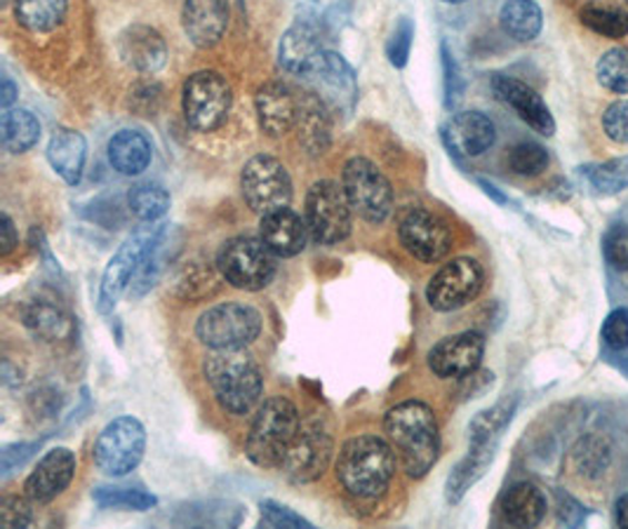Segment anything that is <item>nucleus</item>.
I'll return each mask as SVG.
<instances>
[{"label": "nucleus", "instance_id": "412c9836", "mask_svg": "<svg viewBox=\"0 0 628 529\" xmlns=\"http://www.w3.org/2000/svg\"><path fill=\"white\" fill-rule=\"evenodd\" d=\"M181 27L196 48H215L229 27V0H187Z\"/></svg>", "mask_w": 628, "mask_h": 529}, {"label": "nucleus", "instance_id": "f704fd0d", "mask_svg": "<svg viewBox=\"0 0 628 529\" xmlns=\"http://www.w3.org/2000/svg\"><path fill=\"white\" fill-rule=\"evenodd\" d=\"M518 410V398H506L497 402L490 410H482L474 417L469 426V442L471 445H499L504 431L509 429V423Z\"/></svg>", "mask_w": 628, "mask_h": 529}, {"label": "nucleus", "instance_id": "6e6d98bb", "mask_svg": "<svg viewBox=\"0 0 628 529\" xmlns=\"http://www.w3.org/2000/svg\"><path fill=\"white\" fill-rule=\"evenodd\" d=\"M615 518H617V525H619V527H626V529H628V495H624V497L617 501Z\"/></svg>", "mask_w": 628, "mask_h": 529}, {"label": "nucleus", "instance_id": "de8ad7c7", "mask_svg": "<svg viewBox=\"0 0 628 529\" xmlns=\"http://www.w3.org/2000/svg\"><path fill=\"white\" fill-rule=\"evenodd\" d=\"M440 52H442V71H445V107L455 109L459 104V99L463 97V78L448 43L440 46Z\"/></svg>", "mask_w": 628, "mask_h": 529}, {"label": "nucleus", "instance_id": "b1692460", "mask_svg": "<svg viewBox=\"0 0 628 529\" xmlns=\"http://www.w3.org/2000/svg\"><path fill=\"white\" fill-rule=\"evenodd\" d=\"M259 238L267 242L269 250L276 257H297L303 248H307L309 238V223L301 219L295 210L280 208L269 214L261 217L259 221Z\"/></svg>", "mask_w": 628, "mask_h": 529}, {"label": "nucleus", "instance_id": "864d4df0", "mask_svg": "<svg viewBox=\"0 0 628 529\" xmlns=\"http://www.w3.org/2000/svg\"><path fill=\"white\" fill-rule=\"evenodd\" d=\"M19 246V236L14 229V221L10 214H0V257L12 254V250Z\"/></svg>", "mask_w": 628, "mask_h": 529}, {"label": "nucleus", "instance_id": "a18cd8bd", "mask_svg": "<svg viewBox=\"0 0 628 529\" xmlns=\"http://www.w3.org/2000/svg\"><path fill=\"white\" fill-rule=\"evenodd\" d=\"M412 43H415V24L410 22L408 17H402L400 22L396 24V29L389 38V43H387V57H389L391 67L402 69L405 64H408Z\"/></svg>", "mask_w": 628, "mask_h": 529}, {"label": "nucleus", "instance_id": "39448f33", "mask_svg": "<svg viewBox=\"0 0 628 529\" xmlns=\"http://www.w3.org/2000/svg\"><path fill=\"white\" fill-rule=\"evenodd\" d=\"M217 271L231 288L259 292L269 288L276 276V254L261 238L238 236L221 246L217 254Z\"/></svg>", "mask_w": 628, "mask_h": 529}, {"label": "nucleus", "instance_id": "0eeeda50", "mask_svg": "<svg viewBox=\"0 0 628 529\" xmlns=\"http://www.w3.org/2000/svg\"><path fill=\"white\" fill-rule=\"evenodd\" d=\"M166 231V223L156 221H141V227L128 236L123 246L118 248V252L111 257L109 267L104 269L99 285V299H97V311L101 316L113 313L118 307L120 297L126 295V290L132 285L141 261H144L149 248L158 240V236Z\"/></svg>", "mask_w": 628, "mask_h": 529}, {"label": "nucleus", "instance_id": "58836bf2", "mask_svg": "<svg viewBox=\"0 0 628 529\" xmlns=\"http://www.w3.org/2000/svg\"><path fill=\"white\" fill-rule=\"evenodd\" d=\"M581 24L605 38H624L628 33V14L617 6L586 3L579 12Z\"/></svg>", "mask_w": 628, "mask_h": 529}, {"label": "nucleus", "instance_id": "f257e3e1", "mask_svg": "<svg viewBox=\"0 0 628 529\" xmlns=\"http://www.w3.org/2000/svg\"><path fill=\"white\" fill-rule=\"evenodd\" d=\"M383 431L402 463V471L419 480L440 457V431L431 407L421 400H405L383 417Z\"/></svg>", "mask_w": 628, "mask_h": 529}, {"label": "nucleus", "instance_id": "7ed1b4c3", "mask_svg": "<svg viewBox=\"0 0 628 529\" xmlns=\"http://www.w3.org/2000/svg\"><path fill=\"white\" fill-rule=\"evenodd\" d=\"M202 372L221 410L233 417L252 415L265 396V377L246 349L212 351Z\"/></svg>", "mask_w": 628, "mask_h": 529}, {"label": "nucleus", "instance_id": "a878e982", "mask_svg": "<svg viewBox=\"0 0 628 529\" xmlns=\"http://www.w3.org/2000/svg\"><path fill=\"white\" fill-rule=\"evenodd\" d=\"M501 520L511 527H537L549 511L546 495L532 482H516L501 495Z\"/></svg>", "mask_w": 628, "mask_h": 529}, {"label": "nucleus", "instance_id": "2eb2a0df", "mask_svg": "<svg viewBox=\"0 0 628 529\" xmlns=\"http://www.w3.org/2000/svg\"><path fill=\"white\" fill-rule=\"evenodd\" d=\"M332 455H335L332 436L326 429H320V426H303L286 463L280 466V471L299 485L316 482L328 471Z\"/></svg>", "mask_w": 628, "mask_h": 529}, {"label": "nucleus", "instance_id": "6e6552de", "mask_svg": "<svg viewBox=\"0 0 628 529\" xmlns=\"http://www.w3.org/2000/svg\"><path fill=\"white\" fill-rule=\"evenodd\" d=\"M147 452V429L137 417L109 421L94 440L92 459L109 478H126L141 463Z\"/></svg>", "mask_w": 628, "mask_h": 529}, {"label": "nucleus", "instance_id": "c03bdc74", "mask_svg": "<svg viewBox=\"0 0 628 529\" xmlns=\"http://www.w3.org/2000/svg\"><path fill=\"white\" fill-rule=\"evenodd\" d=\"M602 252L610 267L619 273L628 271V223L617 221L602 238Z\"/></svg>", "mask_w": 628, "mask_h": 529}, {"label": "nucleus", "instance_id": "79ce46f5", "mask_svg": "<svg viewBox=\"0 0 628 529\" xmlns=\"http://www.w3.org/2000/svg\"><path fill=\"white\" fill-rule=\"evenodd\" d=\"M549 151L535 141H522L509 151V168L520 177H539L549 168Z\"/></svg>", "mask_w": 628, "mask_h": 529}, {"label": "nucleus", "instance_id": "aec40b11", "mask_svg": "<svg viewBox=\"0 0 628 529\" xmlns=\"http://www.w3.org/2000/svg\"><path fill=\"white\" fill-rule=\"evenodd\" d=\"M440 134L450 153L476 158L492 149L497 128L492 120L480 111H459L442 126Z\"/></svg>", "mask_w": 628, "mask_h": 529}, {"label": "nucleus", "instance_id": "5701e85b", "mask_svg": "<svg viewBox=\"0 0 628 529\" xmlns=\"http://www.w3.org/2000/svg\"><path fill=\"white\" fill-rule=\"evenodd\" d=\"M118 54L139 73H156L168 59L166 38L156 29L134 24L118 36Z\"/></svg>", "mask_w": 628, "mask_h": 529}, {"label": "nucleus", "instance_id": "9d476101", "mask_svg": "<svg viewBox=\"0 0 628 529\" xmlns=\"http://www.w3.org/2000/svg\"><path fill=\"white\" fill-rule=\"evenodd\" d=\"M231 101V86L217 71H196L181 90V109L189 128L196 132H212L225 126Z\"/></svg>", "mask_w": 628, "mask_h": 529}, {"label": "nucleus", "instance_id": "37998d69", "mask_svg": "<svg viewBox=\"0 0 628 529\" xmlns=\"http://www.w3.org/2000/svg\"><path fill=\"white\" fill-rule=\"evenodd\" d=\"M217 292V278L210 269L189 267L177 278V295L181 299H202Z\"/></svg>", "mask_w": 628, "mask_h": 529}, {"label": "nucleus", "instance_id": "4468645a", "mask_svg": "<svg viewBox=\"0 0 628 529\" xmlns=\"http://www.w3.org/2000/svg\"><path fill=\"white\" fill-rule=\"evenodd\" d=\"M398 238L402 248L421 263H438L452 250V231L448 223L423 208L405 212L398 223Z\"/></svg>", "mask_w": 628, "mask_h": 529}, {"label": "nucleus", "instance_id": "393cba45", "mask_svg": "<svg viewBox=\"0 0 628 529\" xmlns=\"http://www.w3.org/2000/svg\"><path fill=\"white\" fill-rule=\"evenodd\" d=\"M48 160H50L52 170L62 177L69 187L80 184V179H83V172H86V160H88L86 137L69 128L54 130V134L50 137V144H48Z\"/></svg>", "mask_w": 628, "mask_h": 529}, {"label": "nucleus", "instance_id": "423d86ee", "mask_svg": "<svg viewBox=\"0 0 628 529\" xmlns=\"http://www.w3.org/2000/svg\"><path fill=\"white\" fill-rule=\"evenodd\" d=\"M265 318L242 301H225L208 309L196 322V337L210 351L246 349L261 335Z\"/></svg>", "mask_w": 628, "mask_h": 529}, {"label": "nucleus", "instance_id": "7c9ffc66", "mask_svg": "<svg viewBox=\"0 0 628 529\" xmlns=\"http://www.w3.org/2000/svg\"><path fill=\"white\" fill-rule=\"evenodd\" d=\"M497 447L499 445H471L469 455H466L455 468L452 473L448 476V482H445V501L448 503H459L466 492L485 476L490 463L497 457Z\"/></svg>", "mask_w": 628, "mask_h": 529}, {"label": "nucleus", "instance_id": "a19ab883", "mask_svg": "<svg viewBox=\"0 0 628 529\" xmlns=\"http://www.w3.org/2000/svg\"><path fill=\"white\" fill-rule=\"evenodd\" d=\"M598 80L605 90L628 94V48H612L598 59Z\"/></svg>", "mask_w": 628, "mask_h": 529}, {"label": "nucleus", "instance_id": "f03ea898", "mask_svg": "<svg viewBox=\"0 0 628 529\" xmlns=\"http://www.w3.org/2000/svg\"><path fill=\"white\" fill-rule=\"evenodd\" d=\"M396 450L379 436H356L341 445L335 473L356 499H377L389 490L396 476Z\"/></svg>", "mask_w": 628, "mask_h": 529}, {"label": "nucleus", "instance_id": "c9c22d12", "mask_svg": "<svg viewBox=\"0 0 628 529\" xmlns=\"http://www.w3.org/2000/svg\"><path fill=\"white\" fill-rule=\"evenodd\" d=\"M92 499L99 508H113V511H137L147 513L158 506V499L139 487H97Z\"/></svg>", "mask_w": 628, "mask_h": 529}, {"label": "nucleus", "instance_id": "5fc2aeb1", "mask_svg": "<svg viewBox=\"0 0 628 529\" xmlns=\"http://www.w3.org/2000/svg\"><path fill=\"white\" fill-rule=\"evenodd\" d=\"M17 94H19V90H17V86L12 83L10 78H3V86H0V107H3L6 111L14 104V99H17Z\"/></svg>", "mask_w": 628, "mask_h": 529}, {"label": "nucleus", "instance_id": "2f4dec72", "mask_svg": "<svg viewBox=\"0 0 628 529\" xmlns=\"http://www.w3.org/2000/svg\"><path fill=\"white\" fill-rule=\"evenodd\" d=\"M499 24L506 36L518 43H530L544 27V12L537 0H506L499 12Z\"/></svg>", "mask_w": 628, "mask_h": 529}, {"label": "nucleus", "instance_id": "c85d7f7f", "mask_svg": "<svg viewBox=\"0 0 628 529\" xmlns=\"http://www.w3.org/2000/svg\"><path fill=\"white\" fill-rule=\"evenodd\" d=\"M299 144L311 156L326 153L330 147V113L328 104L316 92L299 97Z\"/></svg>", "mask_w": 628, "mask_h": 529}, {"label": "nucleus", "instance_id": "cd10ccee", "mask_svg": "<svg viewBox=\"0 0 628 529\" xmlns=\"http://www.w3.org/2000/svg\"><path fill=\"white\" fill-rule=\"evenodd\" d=\"M24 328L40 341H64L73 335V318L52 299H31L22 311Z\"/></svg>", "mask_w": 628, "mask_h": 529}, {"label": "nucleus", "instance_id": "8fccbe9b", "mask_svg": "<svg viewBox=\"0 0 628 529\" xmlns=\"http://www.w3.org/2000/svg\"><path fill=\"white\" fill-rule=\"evenodd\" d=\"M602 339L607 349L628 351V309H615L602 325Z\"/></svg>", "mask_w": 628, "mask_h": 529}, {"label": "nucleus", "instance_id": "bf43d9fd", "mask_svg": "<svg viewBox=\"0 0 628 529\" xmlns=\"http://www.w3.org/2000/svg\"><path fill=\"white\" fill-rule=\"evenodd\" d=\"M626 3H628V0H626Z\"/></svg>", "mask_w": 628, "mask_h": 529}, {"label": "nucleus", "instance_id": "ddd939ff", "mask_svg": "<svg viewBox=\"0 0 628 529\" xmlns=\"http://www.w3.org/2000/svg\"><path fill=\"white\" fill-rule=\"evenodd\" d=\"M485 285V269L478 259L457 257L429 280L427 301L433 311L450 313L471 303Z\"/></svg>", "mask_w": 628, "mask_h": 529}, {"label": "nucleus", "instance_id": "3c124183", "mask_svg": "<svg viewBox=\"0 0 628 529\" xmlns=\"http://www.w3.org/2000/svg\"><path fill=\"white\" fill-rule=\"evenodd\" d=\"M40 445H43V440L6 445L3 452H0V471H3V478L12 476L17 468H22L40 450Z\"/></svg>", "mask_w": 628, "mask_h": 529}, {"label": "nucleus", "instance_id": "13d9d810", "mask_svg": "<svg viewBox=\"0 0 628 529\" xmlns=\"http://www.w3.org/2000/svg\"><path fill=\"white\" fill-rule=\"evenodd\" d=\"M442 3H450V6H459V3H463V0H442Z\"/></svg>", "mask_w": 628, "mask_h": 529}, {"label": "nucleus", "instance_id": "4be33fe9", "mask_svg": "<svg viewBox=\"0 0 628 529\" xmlns=\"http://www.w3.org/2000/svg\"><path fill=\"white\" fill-rule=\"evenodd\" d=\"M259 128L269 137H282L297 128L299 97L282 83H267L255 94Z\"/></svg>", "mask_w": 628, "mask_h": 529}, {"label": "nucleus", "instance_id": "49530a36", "mask_svg": "<svg viewBox=\"0 0 628 529\" xmlns=\"http://www.w3.org/2000/svg\"><path fill=\"white\" fill-rule=\"evenodd\" d=\"M261 525L265 527H288V529H313V525L301 518L299 513H295L292 508L282 506L273 499L261 501Z\"/></svg>", "mask_w": 628, "mask_h": 529}, {"label": "nucleus", "instance_id": "bb28decb", "mask_svg": "<svg viewBox=\"0 0 628 529\" xmlns=\"http://www.w3.org/2000/svg\"><path fill=\"white\" fill-rule=\"evenodd\" d=\"M153 160L151 139L139 130H120L109 139V162L123 177H139Z\"/></svg>", "mask_w": 628, "mask_h": 529}, {"label": "nucleus", "instance_id": "f3484780", "mask_svg": "<svg viewBox=\"0 0 628 529\" xmlns=\"http://www.w3.org/2000/svg\"><path fill=\"white\" fill-rule=\"evenodd\" d=\"M316 86V94L326 101L328 107H337L341 111L351 113L356 97H358V83L356 73L349 67L347 59L332 50H322L316 59L311 71L303 76Z\"/></svg>", "mask_w": 628, "mask_h": 529}, {"label": "nucleus", "instance_id": "4d7b16f0", "mask_svg": "<svg viewBox=\"0 0 628 529\" xmlns=\"http://www.w3.org/2000/svg\"><path fill=\"white\" fill-rule=\"evenodd\" d=\"M478 184L482 187V191H485V193H488V196H490L492 200H497V202H499V206H506V202H509V198H506V196H504V193H501V191H499V189H497L495 184H490V181L478 179Z\"/></svg>", "mask_w": 628, "mask_h": 529}, {"label": "nucleus", "instance_id": "c756f323", "mask_svg": "<svg viewBox=\"0 0 628 529\" xmlns=\"http://www.w3.org/2000/svg\"><path fill=\"white\" fill-rule=\"evenodd\" d=\"M322 50L326 48H322L320 43L318 31L311 24L301 22V24H295L286 36H282L278 57H280L282 69L303 78L311 71V67L316 64V59L320 57Z\"/></svg>", "mask_w": 628, "mask_h": 529}, {"label": "nucleus", "instance_id": "ea45409f", "mask_svg": "<svg viewBox=\"0 0 628 529\" xmlns=\"http://www.w3.org/2000/svg\"><path fill=\"white\" fill-rule=\"evenodd\" d=\"M586 179H589V184L600 196L621 193L624 189H628V156L586 168Z\"/></svg>", "mask_w": 628, "mask_h": 529}, {"label": "nucleus", "instance_id": "603ef678", "mask_svg": "<svg viewBox=\"0 0 628 529\" xmlns=\"http://www.w3.org/2000/svg\"><path fill=\"white\" fill-rule=\"evenodd\" d=\"M31 499L27 497H6L0 501V525L3 527H29L33 522Z\"/></svg>", "mask_w": 628, "mask_h": 529}, {"label": "nucleus", "instance_id": "f8f14e48", "mask_svg": "<svg viewBox=\"0 0 628 529\" xmlns=\"http://www.w3.org/2000/svg\"><path fill=\"white\" fill-rule=\"evenodd\" d=\"M240 191L248 208L257 214H269L280 208H290L292 179L288 168L273 156L259 153L246 162L240 172Z\"/></svg>", "mask_w": 628, "mask_h": 529}, {"label": "nucleus", "instance_id": "09e8293b", "mask_svg": "<svg viewBox=\"0 0 628 529\" xmlns=\"http://www.w3.org/2000/svg\"><path fill=\"white\" fill-rule=\"evenodd\" d=\"M602 130L617 144H628V99L607 107L602 113Z\"/></svg>", "mask_w": 628, "mask_h": 529}, {"label": "nucleus", "instance_id": "72a5a7b5", "mask_svg": "<svg viewBox=\"0 0 628 529\" xmlns=\"http://www.w3.org/2000/svg\"><path fill=\"white\" fill-rule=\"evenodd\" d=\"M69 0H14L17 22L33 33H48L64 22Z\"/></svg>", "mask_w": 628, "mask_h": 529}, {"label": "nucleus", "instance_id": "a211bd4d", "mask_svg": "<svg viewBox=\"0 0 628 529\" xmlns=\"http://www.w3.org/2000/svg\"><path fill=\"white\" fill-rule=\"evenodd\" d=\"M492 90L499 101H504L506 107H511L522 123H528L535 132L544 137L556 134V118L551 109L546 107V101L537 90H532L528 83H522L518 78L497 73L492 76Z\"/></svg>", "mask_w": 628, "mask_h": 529}, {"label": "nucleus", "instance_id": "20e7f679", "mask_svg": "<svg viewBox=\"0 0 628 529\" xmlns=\"http://www.w3.org/2000/svg\"><path fill=\"white\" fill-rule=\"evenodd\" d=\"M299 431L301 421L295 402L282 396H273L259 405L246 440V455L265 471L280 468L286 463Z\"/></svg>", "mask_w": 628, "mask_h": 529}, {"label": "nucleus", "instance_id": "1a4fd4ad", "mask_svg": "<svg viewBox=\"0 0 628 529\" xmlns=\"http://www.w3.org/2000/svg\"><path fill=\"white\" fill-rule=\"evenodd\" d=\"M341 187L353 214L368 223H383L393 210V189L372 160L351 158L341 172Z\"/></svg>", "mask_w": 628, "mask_h": 529}, {"label": "nucleus", "instance_id": "dca6fc26", "mask_svg": "<svg viewBox=\"0 0 628 529\" xmlns=\"http://www.w3.org/2000/svg\"><path fill=\"white\" fill-rule=\"evenodd\" d=\"M485 356L480 332H459L440 339L427 356L429 370L440 379H466L478 372Z\"/></svg>", "mask_w": 628, "mask_h": 529}, {"label": "nucleus", "instance_id": "6ab92c4d", "mask_svg": "<svg viewBox=\"0 0 628 529\" xmlns=\"http://www.w3.org/2000/svg\"><path fill=\"white\" fill-rule=\"evenodd\" d=\"M76 476V455L69 447H52L24 482V495L33 503H50L62 495Z\"/></svg>", "mask_w": 628, "mask_h": 529}, {"label": "nucleus", "instance_id": "473e14b6", "mask_svg": "<svg viewBox=\"0 0 628 529\" xmlns=\"http://www.w3.org/2000/svg\"><path fill=\"white\" fill-rule=\"evenodd\" d=\"M0 141L12 156L31 151L40 141V120L29 109H8L0 118Z\"/></svg>", "mask_w": 628, "mask_h": 529}, {"label": "nucleus", "instance_id": "4c0bfd02", "mask_svg": "<svg viewBox=\"0 0 628 529\" xmlns=\"http://www.w3.org/2000/svg\"><path fill=\"white\" fill-rule=\"evenodd\" d=\"M170 193L153 184V181H144V184L132 187L128 196V208L139 221H158L170 212Z\"/></svg>", "mask_w": 628, "mask_h": 529}, {"label": "nucleus", "instance_id": "e433bc0d", "mask_svg": "<svg viewBox=\"0 0 628 529\" xmlns=\"http://www.w3.org/2000/svg\"><path fill=\"white\" fill-rule=\"evenodd\" d=\"M168 236H170V229L166 227V231L158 236V240L153 242V246L149 248L144 261H141V267L130 285V295L134 299L139 297H144L147 292H151L153 285L158 282V278L163 276L166 271V261L170 259V248H168Z\"/></svg>", "mask_w": 628, "mask_h": 529}, {"label": "nucleus", "instance_id": "9b49d317", "mask_svg": "<svg viewBox=\"0 0 628 529\" xmlns=\"http://www.w3.org/2000/svg\"><path fill=\"white\" fill-rule=\"evenodd\" d=\"M307 223L318 246H339L353 229V210L337 181L320 179L307 193Z\"/></svg>", "mask_w": 628, "mask_h": 529}]
</instances>
